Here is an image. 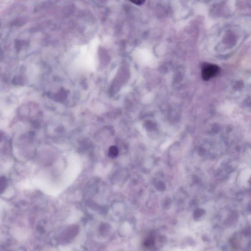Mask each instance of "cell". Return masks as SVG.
I'll use <instances>...</instances> for the list:
<instances>
[{"label":"cell","mask_w":251,"mask_h":251,"mask_svg":"<svg viewBox=\"0 0 251 251\" xmlns=\"http://www.w3.org/2000/svg\"><path fill=\"white\" fill-rule=\"evenodd\" d=\"M219 68L214 64H205L203 67L202 71V77L203 80H209L217 74L219 72Z\"/></svg>","instance_id":"6da1fadb"},{"label":"cell","mask_w":251,"mask_h":251,"mask_svg":"<svg viewBox=\"0 0 251 251\" xmlns=\"http://www.w3.org/2000/svg\"><path fill=\"white\" fill-rule=\"evenodd\" d=\"M7 184V181L6 179L4 176H2L1 179V193H3V191L5 190Z\"/></svg>","instance_id":"7a4b0ae2"},{"label":"cell","mask_w":251,"mask_h":251,"mask_svg":"<svg viewBox=\"0 0 251 251\" xmlns=\"http://www.w3.org/2000/svg\"><path fill=\"white\" fill-rule=\"evenodd\" d=\"M118 154V150L117 148L114 146H111L109 150V155L111 157H115L117 156Z\"/></svg>","instance_id":"3957f363"},{"label":"cell","mask_w":251,"mask_h":251,"mask_svg":"<svg viewBox=\"0 0 251 251\" xmlns=\"http://www.w3.org/2000/svg\"><path fill=\"white\" fill-rule=\"evenodd\" d=\"M131 2L134 3V4H135V5H141L144 3L145 1H132Z\"/></svg>","instance_id":"277c9868"}]
</instances>
